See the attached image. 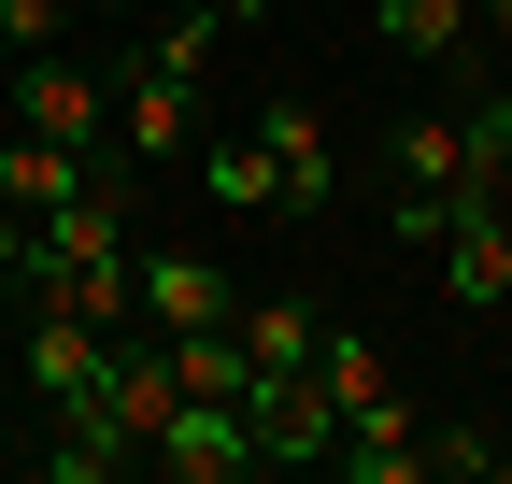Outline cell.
<instances>
[{
  "label": "cell",
  "mask_w": 512,
  "mask_h": 484,
  "mask_svg": "<svg viewBox=\"0 0 512 484\" xmlns=\"http://www.w3.org/2000/svg\"><path fill=\"white\" fill-rule=\"evenodd\" d=\"M100 356H114V328H86V314H57V299H29V385H43V413L86 399Z\"/></svg>",
  "instance_id": "8fae6325"
},
{
  "label": "cell",
  "mask_w": 512,
  "mask_h": 484,
  "mask_svg": "<svg viewBox=\"0 0 512 484\" xmlns=\"http://www.w3.org/2000/svg\"><path fill=\"white\" fill-rule=\"evenodd\" d=\"M242 342H256V371H313L328 314H313V299H256V314H242Z\"/></svg>",
  "instance_id": "2e32d148"
},
{
  "label": "cell",
  "mask_w": 512,
  "mask_h": 484,
  "mask_svg": "<svg viewBox=\"0 0 512 484\" xmlns=\"http://www.w3.org/2000/svg\"><path fill=\"white\" fill-rule=\"evenodd\" d=\"M100 15H143V0H100Z\"/></svg>",
  "instance_id": "44dd1931"
},
{
  "label": "cell",
  "mask_w": 512,
  "mask_h": 484,
  "mask_svg": "<svg viewBox=\"0 0 512 484\" xmlns=\"http://www.w3.org/2000/svg\"><path fill=\"white\" fill-rule=\"evenodd\" d=\"M200 15H214V29H242V15H271V0H200Z\"/></svg>",
  "instance_id": "d6986e66"
},
{
  "label": "cell",
  "mask_w": 512,
  "mask_h": 484,
  "mask_svg": "<svg viewBox=\"0 0 512 484\" xmlns=\"http://www.w3.org/2000/svg\"><path fill=\"white\" fill-rule=\"evenodd\" d=\"M171 399H185V371H171V328H157V342H128V328H114V356H100V413H114L128 442H157V428H171Z\"/></svg>",
  "instance_id": "52a82bcc"
},
{
  "label": "cell",
  "mask_w": 512,
  "mask_h": 484,
  "mask_svg": "<svg viewBox=\"0 0 512 484\" xmlns=\"http://www.w3.org/2000/svg\"><path fill=\"white\" fill-rule=\"evenodd\" d=\"M200 186H214V200H228V214H285V171H271V143H256V129H242V143H214V157H200Z\"/></svg>",
  "instance_id": "9a60e30c"
},
{
  "label": "cell",
  "mask_w": 512,
  "mask_h": 484,
  "mask_svg": "<svg viewBox=\"0 0 512 484\" xmlns=\"http://www.w3.org/2000/svg\"><path fill=\"white\" fill-rule=\"evenodd\" d=\"M143 456H157L171 484H242V470H256V413H242V399H171V428H157Z\"/></svg>",
  "instance_id": "3957f363"
},
{
  "label": "cell",
  "mask_w": 512,
  "mask_h": 484,
  "mask_svg": "<svg viewBox=\"0 0 512 484\" xmlns=\"http://www.w3.org/2000/svg\"><path fill=\"white\" fill-rule=\"evenodd\" d=\"M0 86H15V29H0Z\"/></svg>",
  "instance_id": "ffe728a7"
},
{
  "label": "cell",
  "mask_w": 512,
  "mask_h": 484,
  "mask_svg": "<svg viewBox=\"0 0 512 484\" xmlns=\"http://www.w3.org/2000/svg\"><path fill=\"white\" fill-rule=\"evenodd\" d=\"M427 470H456V484H470V470H498V442H484V428H427Z\"/></svg>",
  "instance_id": "ac0fdd59"
},
{
  "label": "cell",
  "mask_w": 512,
  "mask_h": 484,
  "mask_svg": "<svg viewBox=\"0 0 512 484\" xmlns=\"http://www.w3.org/2000/svg\"><path fill=\"white\" fill-rule=\"evenodd\" d=\"M370 43L384 57H456L470 43V0H370Z\"/></svg>",
  "instance_id": "5bb4252c"
},
{
  "label": "cell",
  "mask_w": 512,
  "mask_h": 484,
  "mask_svg": "<svg viewBox=\"0 0 512 484\" xmlns=\"http://www.w3.org/2000/svg\"><path fill=\"white\" fill-rule=\"evenodd\" d=\"M441 285H456L484 328H512V214L498 200H470L456 228H441Z\"/></svg>",
  "instance_id": "8992f818"
},
{
  "label": "cell",
  "mask_w": 512,
  "mask_h": 484,
  "mask_svg": "<svg viewBox=\"0 0 512 484\" xmlns=\"http://www.w3.org/2000/svg\"><path fill=\"white\" fill-rule=\"evenodd\" d=\"M128 456H143V442L100 413V385H86V399H57V442H43V470H57V484H114Z\"/></svg>",
  "instance_id": "7c38bea8"
},
{
  "label": "cell",
  "mask_w": 512,
  "mask_h": 484,
  "mask_svg": "<svg viewBox=\"0 0 512 484\" xmlns=\"http://www.w3.org/2000/svg\"><path fill=\"white\" fill-rule=\"evenodd\" d=\"M185 86H200V72L128 57V72H114V143H128V157H185Z\"/></svg>",
  "instance_id": "ba28073f"
},
{
  "label": "cell",
  "mask_w": 512,
  "mask_h": 484,
  "mask_svg": "<svg viewBox=\"0 0 512 484\" xmlns=\"http://www.w3.org/2000/svg\"><path fill=\"white\" fill-rule=\"evenodd\" d=\"M342 484H427V428L399 413V385H384L370 413H342V456H328Z\"/></svg>",
  "instance_id": "30bf717a"
},
{
  "label": "cell",
  "mask_w": 512,
  "mask_h": 484,
  "mask_svg": "<svg viewBox=\"0 0 512 484\" xmlns=\"http://www.w3.org/2000/svg\"><path fill=\"white\" fill-rule=\"evenodd\" d=\"M256 143H271V171H285V214H328L342 200V143H328L313 100H256Z\"/></svg>",
  "instance_id": "5b68a950"
},
{
  "label": "cell",
  "mask_w": 512,
  "mask_h": 484,
  "mask_svg": "<svg viewBox=\"0 0 512 484\" xmlns=\"http://www.w3.org/2000/svg\"><path fill=\"white\" fill-rule=\"evenodd\" d=\"M498 171H512V86L484 114H413V129L384 143V228H399V242H441L470 200H498Z\"/></svg>",
  "instance_id": "6da1fadb"
},
{
  "label": "cell",
  "mask_w": 512,
  "mask_h": 484,
  "mask_svg": "<svg viewBox=\"0 0 512 484\" xmlns=\"http://www.w3.org/2000/svg\"><path fill=\"white\" fill-rule=\"evenodd\" d=\"M171 371H185V399H256V342H242V314H228V328H171Z\"/></svg>",
  "instance_id": "4fadbf2b"
},
{
  "label": "cell",
  "mask_w": 512,
  "mask_h": 484,
  "mask_svg": "<svg viewBox=\"0 0 512 484\" xmlns=\"http://www.w3.org/2000/svg\"><path fill=\"white\" fill-rule=\"evenodd\" d=\"M15 129H57V143H114V86L72 72V57H15Z\"/></svg>",
  "instance_id": "277c9868"
},
{
  "label": "cell",
  "mask_w": 512,
  "mask_h": 484,
  "mask_svg": "<svg viewBox=\"0 0 512 484\" xmlns=\"http://www.w3.org/2000/svg\"><path fill=\"white\" fill-rule=\"evenodd\" d=\"M313 385H328L342 413H370V399H384V356H370L356 328H328V342H313Z\"/></svg>",
  "instance_id": "e0dca14e"
},
{
  "label": "cell",
  "mask_w": 512,
  "mask_h": 484,
  "mask_svg": "<svg viewBox=\"0 0 512 484\" xmlns=\"http://www.w3.org/2000/svg\"><path fill=\"white\" fill-rule=\"evenodd\" d=\"M242 299H228V271L200 257V242H157L143 257V328H228Z\"/></svg>",
  "instance_id": "9c48e42d"
},
{
  "label": "cell",
  "mask_w": 512,
  "mask_h": 484,
  "mask_svg": "<svg viewBox=\"0 0 512 484\" xmlns=\"http://www.w3.org/2000/svg\"><path fill=\"white\" fill-rule=\"evenodd\" d=\"M256 470H328L342 456V399L313 385V371H256Z\"/></svg>",
  "instance_id": "7a4b0ae2"
}]
</instances>
